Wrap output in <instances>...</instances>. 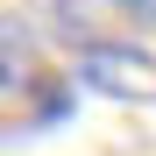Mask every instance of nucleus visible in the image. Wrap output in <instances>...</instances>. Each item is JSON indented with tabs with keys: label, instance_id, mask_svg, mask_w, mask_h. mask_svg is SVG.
<instances>
[{
	"label": "nucleus",
	"instance_id": "nucleus-3",
	"mask_svg": "<svg viewBox=\"0 0 156 156\" xmlns=\"http://www.w3.org/2000/svg\"><path fill=\"white\" fill-rule=\"evenodd\" d=\"M114 7H135V14H156V0H114Z\"/></svg>",
	"mask_w": 156,
	"mask_h": 156
},
{
	"label": "nucleus",
	"instance_id": "nucleus-2",
	"mask_svg": "<svg viewBox=\"0 0 156 156\" xmlns=\"http://www.w3.org/2000/svg\"><path fill=\"white\" fill-rule=\"evenodd\" d=\"M29 71H36V36L21 29L14 14H0V92L29 85Z\"/></svg>",
	"mask_w": 156,
	"mask_h": 156
},
{
	"label": "nucleus",
	"instance_id": "nucleus-1",
	"mask_svg": "<svg viewBox=\"0 0 156 156\" xmlns=\"http://www.w3.org/2000/svg\"><path fill=\"white\" fill-rule=\"evenodd\" d=\"M78 71H85V85L114 92V99H142V92H156V57H149V50H128V43H92Z\"/></svg>",
	"mask_w": 156,
	"mask_h": 156
}]
</instances>
